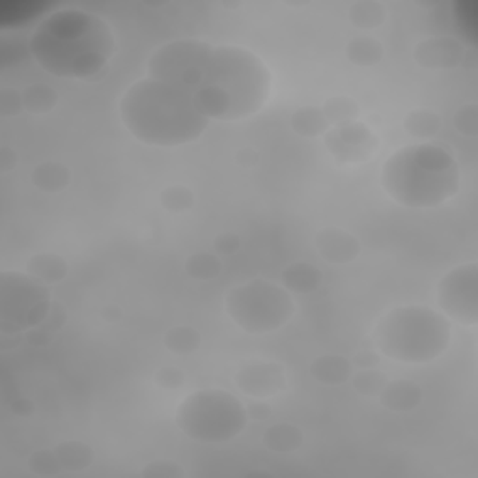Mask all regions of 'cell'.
<instances>
[{
  "instance_id": "obj_1",
  "label": "cell",
  "mask_w": 478,
  "mask_h": 478,
  "mask_svg": "<svg viewBox=\"0 0 478 478\" xmlns=\"http://www.w3.org/2000/svg\"><path fill=\"white\" fill-rule=\"evenodd\" d=\"M30 55L47 74L60 79H94L116 52L111 25L98 13L60 8L47 13L28 40Z\"/></svg>"
},
{
  "instance_id": "obj_42",
  "label": "cell",
  "mask_w": 478,
  "mask_h": 478,
  "mask_svg": "<svg viewBox=\"0 0 478 478\" xmlns=\"http://www.w3.org/2000/svg\"><path fill=\"white\" fill-rule=\"evenodd\" d=\"M353 366L359 368V370H364V368H376L380 364V356L374 351L370 349H363L359 353H356V357L351 359Z\"/></svg>"
},
{
  "instance_id": "obj_10",
  "label": "cell",
  "mask_w": 478,
  "mask_h": 478,
  "mask_svg": "<svg viewBox=\"0 0 478 478\" xmlns=\"http://www.w3.org/2000/svg\"><path fill=\"white\" fill-rule=\"evenodd\" d=\"M437 305L441 314L466 327L478 324V263L456 265L437 282Z\"/></svg>"
},
{
  "instance_id": "obj_41",
  "label": "cell",
  "mask_w": 478,
  "mask_h": 478,
  "mask_svg": "<svg viewBox=\"0 0 478 478\" xmlns=\"http://www.w3.org/2000/svg\"><path fill=\"white\" fill-rule=\"evenodd\" d=\"M55 339V334L42 329V327H32L28 331H25V341L34 346V348H45Z\"/></svg>"
},
{
  "instance_id": "obj_40",
  "label": "cell",
  "mask_w": 478,
  "mask_h": 478,
  "mask_svg": "<svg viewBox=\"0 0 478 478\" xmlns=\"http://www.w3.org/2000/svg\"><path fill=\"white\" fill-rule=\"evenodd\" d=\"M241 249V238L236 232H221L214 239V253L219 256H232Z\"/></svg>"
},
{
  "instance_id": "obj_17",
  "label": "cell",
  "mask_w": 478,
  "mask_h": 478,
  "mask_svg": "<svg viewBox=\"0 0 478 478\" xmlns=\"http://www.w3.org/2000/svg\"><path fill=\"white\" fill-rule=\"evenodd\" d=\"M324 273L310 262H294L280 275V285L290 294L309 295L322 286Z\"/></svg>"
},
{
  "instance_id": "obj_25",
  "label": "cell",
  "mask_w": 478,
  "mask_h": 478,
  "mask_svg": "<svg viewBox=\"0 0 478 478\" xmlns=\"http://www.w3.org/2000/svg\"><path fill=\"white\" fill-rule=\"evenodd\" d=\"M348 17L359 30H376L387 21V8L380 0H357L349 6Z\"/></svg>"
},
{
  "instance_id": "obj_8",
  "label": "cell",
  "mask_w": 478,
  "mask_h": 478,
  "mask_svg": "<svg viewBox=\"0 0 478 478\" xmlns=\"http://www.w3.org/2000/svg\"><path fill=\"white\" fill-rule=\"evenodd\" d=\"M52 305L49 286L27 271L0 273V331L21 334L38 327Z\"/></svg>"
},
{
  "instance_id": "obj_7",
  "label": "cell",
  "mask_w": 478,
  "mask_h": 478,
  "mask_svg": "<svg viewBox=\"0 0 478 478\" xmlns=\"http://www.w3.org/2000/svg\"><path fill=\"white\" fill-rule=\"evenodd\" d=\"M224 312L241 331L268 334L285 327L295 314L292 294L277 282L255 278L230 290Z\"/></svg>"
},
{
  "instance_id": "obj_37",
  "label": "cell",
  "mask_w": 478,
  "mask_h": 478,
  "mask_svg": "<svg viewBox=\"0 0 478 478\" xmlns=\"http://www.w3.org/2000/svg\"><path fill=\"white\" fill-rule=\"evenodd\" d=\"M25 111V105H23V92L15 90V88H3L0 90V118H13V116H20L21 113Z\"/></svg>"
},
{
  "instance_id": "obj_35",
  "label": "cell",
  "mask_w": 478,
  "mask_h": 478,
  "mask_svg": "<svg viewBox=\"0 0 478 478\" xmlns=\"http://www.w3.org/2000/svg\"><path fill=\"white\" fill-rule=\"evenodd\" d=\"M452 123H454V129L462 137H469V138L478 137V107L476 105L469 103V105H464V107H459L452 116Z\"/></svg>"
},
{
  "instance_id": "obj_6",
  "label": "cell",
  "mask_w": 478,
  "mask_h": 478,
  "mask_svg": "<svg viewBox=\"0 0 478 478\" xmlns=\"http://www.w3.org/2000/svg\"><path fill=\"white\" fill-rule=\"evenodd\" d=\"M176 424L192 441L223 445L241 435L249 424L247 407L232 393L221 388H202L182 400Z\"/></svg>"
},
{
  "instance_id": "obj_3",
  "label": "cell",
  "mask_w": 478,
  "mask_h": 478,
  "mask_svg": "<svg viewBox=\"0 0 478 478\" xmlns=\"http://www.w3.org/2000/svg\"><path fill=\"white\" fill-rule=\"evenodd\" d=\"M270 94L271 72L256 52L241 45H217L192 96L209 121H236L256 114Z\"/></svg>"
},
{
  "instance_id": "obj_33",
  "label": "cell",
  "mask_w": 478,
  "mask_h": 478,
  "mask_svg": "<svg viewBox=\"0 0 478 478\" xmlns=\"http://www.w3.org/2000/svg\"><path fill=\"white\" fill-rule=\"evenodd\" d=\"M28 469L36 476L43 478L59 476L64 471L55 449H40L36 452H32L28 458Z\"/></svg>"
},
{
  "instance_id": "obj_29",
  "label": "cell",
  "mask_w": 478,
  "mask_h": 478,
  "mask_svg": "<svg viewBox=\"0 0 478 478\" xmlns=\"http://www.w3.org/2000/svg\"><path fill=\"white\" fill-rule=\"evenodd\" d=\"M322 111L331 123V128H341L359 118V105L349 96H333L325 99Z\"/></svg>"
},
{
  "instance_id": "obj_13",
  "label": "cell",
  "mask_w": 478,
  "mask_h": 478,
  "mask_svg": "<svg viewBox=\"0 0 478 478\" xmlns=\"http://www.w3.org/2000/svg\"><path fill=\"white\" fill-rule=\"evenodd\" d=\"M466 51V43L454 36H432L415 45L413 59L428 72H452L462 67Z\"/></svg>"
},
{
  "instance_id": "obj_36",
  "label": "cell",
  "mask_w": 478,
  "mask_h": 478,
  "mask_svg": "<svg viewBox=\"0 0 478 478\" xmlns=\"http://www.w3.org/2000/svg\"><path fill=\"white\" fill-rule=\"evenodd\" d=\"M143 478H185V471L172 459H153L140 471Z\"/></svg>"
},
{
  "instance_id": "obj_43",
  "label": "cell",
  "mask_w": 478,
  "mask_h": 478,
  "mask_svg": "<svg viewBox=\"0 0 478 478\" xmlns=\"http://www.w3.org/2000/svg\"><path fill=\"white\" fill-rule=\"evenodd\" d=\"M12 413L20 419H28L36 413V404L28 398H15L12 402Z\"/></svg>"
},
{
  "instance_id": "obj_31",
  "label": "cell",
  "mask_w": 478,
  "mask_h": 478,
  "mask_svg": "<svg viewBox=\"0 0 478 478\" xmlns=\"http://www.w3.org/2000/svg\"><path fill=\"white\" fill-rule=\"evenodd\" d=\"M47 4L42 3H4L0 6V25L3 28L23 25L32 17H36Z\"/></svg>"
},
{
  "instance_id": "obj_24",
  "label": "cell",
  "mask_w": 478,
  "mask_h": 478,
  "mask_svg": "<svg viewBox=\"0 0 478 478\" xmlns=\"http://www.w3.org/2000/svg\"><path fill=\"white\" fill-rule=\"evenodd\" d=\"M443 126V120L439 113L428 109V107H419L405 114L404 118V129L405 133L419 138L420 143H428L430 138H434Z\"/></svg>"
},
{
  "instance_id": "obj_22",
  "label": "cell",
  "mask_w": 478,
  "mask_h": 478,
  "mask_svg": "<svg viewBox=\"0 0 478 478\" xmlns=\"http://www.w3.org/2000/svg\"><path fill=\"white\" fill-rule=\"evenodd\" d=\"M290 126L295 135L305 138L322 137L331 129V123L327 121L322 107H314V105L299 107L290 118Z\"/></svg>"
},
{
  "instance_id": "obj_5",
  "label": "cell",
  "mask_w": 478,
  "mask_h": 478,
  "mask_svg": "<svg viewBox=\"0 0 478 478\" xmlns=\"http://www.w3.org/2000/svg\"><path fill=\"white\" fill-rule=\"evenodd\" d=\"M381 356L404 364L437 361L452 341V324L427 305H402L385 312L372 331Z\"/></svg>"
},
{
  "instance_id": "obj_15",
  "label": "cell",
  "mask_w": 478,
  "mask_h": 478,
  "mask_svg": "<svg viewBox=\"0 0 478 478\" xmlns=\"http://www.w3.org/2000/svg\"><path fill=\"white\" fill-rule=\"evenodd\" d=\"M380 402L388 411L407 413L413 411L422 404V388L411 380H395L387 381L383 391L380 393Z\"/></svg>"
},
{
  "instance_id": "obj_45",
  "label": "cell",
  "mask_w": 478,
  "mask_h": 478,
  "mask_svg": "<svg viewBox=\"0 0 478 478\" xmlns=\"http://www.w3.org/2000/svg\"><path fill=\"white\" fill-rule=\"evenodd\" d=\"M247 415H249V420H265L271 417V407L263 402H255L249 407H247Z\"/></svg>"
},
{
  "instance_id": "obj_32",
  "label": "cell",
  "mask_w": 478,
  "mask_h": 478,
  "mask_svg": "<svg viewBox=\"0 0 478 478\" xmlns=\"http://www.w3.org/2000/svg\"><path fill=\"white\" fill-rule=\"evenodd\" d=\"M353 383V388L363 396L368 398H378L380 393L383 391V387L387 385L388 378L383 370L376 368H364L359 372H353V376L349 380Z\"/></svg>"
},
{
  "instance_id": "obj_38",
  "label": "cell",
  "mask_w": 478,
  "mask_h": 478,
  "mask_svg": "<svg viewBox=\"0 0 478 478\" xmlns=\"http://www.w3.org/2000/svg\"><path fill=\"white\" fill-rule=\"evenodd\" d=\"M153 380L159 388H165V391H176V388L184 387L185 374L178 366H163L155 372Z\"/></svg>"
},
{
  "instance_id": "obj_30",
  "label": "cell",
  "mask_w": 478,
  "mask_h": 478,
  "mask_svg": "<svg viewBox=\"0 0 478 478\" xmlns=\"http://www.w3.org/2000/svg\"><path fill=\"white\" fill-rule=\"evenodd\" d=\"M159 202H161V206L170 211V214H185V211L192 209L197 197H194V191L191 187L174 184L161 191Z\"/></svg>"
},
{
  "instance_id": "obj_21",
  "label": "cell",
  "mask_w": 478,
  "mask_h": 478,
  "mask_svg": "<svg viewBox=\"0 0 478 478\" xmlns=\"http://www.w3.org/2000/svg\"><path fill=\"white\" fill-rule=\"evenodd\" d=\"M346 59L357 67H374L385 57L383 43L370 36V34H359V36L351 38L346 45Z\"/></svg>"
},
{
  "instance_id": "obj_2",
  "label": "cell",
  "mask_w": 478,
  "mask_h": 478,
  "mask_svg": "<svg viewBox=\"0 0 478 478\" xmlns=\"http://www.w3.org/2000/svg\"><path fill=\"white\" fill-rule=\"evenodd\" d=\"M120 120L138 143L155 148L191 145L209 126L192 92L150 77L133 82L123 92Z\"/></svg>"
},
{
  "instance_id": "obj_48",
  "label": "cell",
  "mask_w": 478,
  "mask_h": 478,
  "mask_svg": "<svg viewBox=\"0 0 478 478\" xmlns=\"http://www.w3.org/2000/svg\"><path fill=\"white\" fill-rule=\"evenodd\" d=\"M476 49L474 47H467L466 55H464V62H462V67L466 69V72H476L478 67V60H476Z\"/></svg>"
},
{
  "instance_id": "obj_46",
  "label": "cell",
  "mask_w": 478,
  "mask_h": 478,
  "mask_svg": "<svg viewBox=\"0 0 478 478\" xmlns=\"http://www.w3.org/2000/svg\"><path fill=\"white\" fill-rule=\"evenodd\" d=\"M236 161L241 165V167H253L258 163V153L253 150V148H241L238 153H236Z\"/></svg>"
},
{
  "instance_id": "obj_27",
  "label": "cell",
  "mask_w": 478,
  "mask_h": 478,
  "mask_svg": "<svg viewBox=\"0 0 478 478\" xmlns=\"http://www.w3.org/2000/svg\"><path fill=\"white\" fill-rule=\"evenodd\" d=\"M184 270L189 278L208 282L217 278L223 273V260L217 253L199 251L185 260Z\"/></svg>"
},
{
  "instance_id": "obj_44",
  "label": "cell",
  "mask_w": 478,
  "mask_h": 478,
  "mask_svg": "<svg viewBox=\"0 0 478 478\" xmlns=\"http://www.w3.org/2000/svg\"><path fill=\"white\" fill-rule=\"evenodd\" d=\"M17 161H20V157H17L15 150H12L10 146L0 148V174L12 172L17 167Z\"/></svg>"
},
{
  "instance_id": "obj_16",
  "label": "cell",
  "mask_w": 478,
  "mask_h": 478,
  "mask_svg": "<svg viewBox=\"0 0 478 478\" xmlns=\"http://www.w3.org/2000/svg\"><path fill=\"white\" fill-rule=\"evenodd\" d=\"M356 372L351 359L341 356V353H325L316 357L310 364V376L320 385L341 387L348 383Z\"/></svg>"
},
{
  "instance_id": "obj_4",
  "label": "cell",
  "mask_w": 478,
  "mask_h": 478,
  "mask_svg": "<svg viewBox=\"0 0 478 478\" xmlns=\"http://www.w3.org/2000/svg\"><path fill=\"white\" fill-rule=\"evenodd\" d=\"M381 187L404 208L434 209L456 197L462 187V168L449 148L417 143L385 159Z\"/></svg>"
},
{
  "instance_id": "obj_18",
  "label": "cell",
  "mask_w": 478,
  "mask_h": 478,
  "mask_svg": "<svg viewBox=\"0 0 478 478\" xmlns=\"http://www.w3.org/2000/svg\"><path fill=\"white\" fill-rule=\"evenodd\" d=\"M27 273L43 282L45 286H55L66 280L69 263L57 253H38L27 262Z\"/></svg>"
},
{
  "instance_id": "obj_47",
  "label": "cell",
  "mask_w": 478,
  "mask_h": 478,
  "mask_svg": "<svg viewBox=\"0 0 478 478\" xmlns=\"http://www.w3.org/2000/svg\"><path fill=\"white\" fill-rule=\"evenodd\" d=\"M121 316H123V310L118 305H105L103 310H101V317H103L105 322H109V324L120 322Z\"/></svg>"
},
{
  "instance_id": "obj_34",
  "label": "cell",
  "mask_w": 478,
  "mask_h": 478,
  "mask_svg": "<svg viewBox=\"0 0 478 478\" xmlns=\"http://www.w3.org/2000/svg\"><path fill=\"white\" fill-rule=\"evenodd\" d=\"M28 57H32L28 42H23L20 38L3 40V45H0V67H3V72H6V69L13 64L27 60Z\"/></svg>"
},
{
  "instance_id": "obj_19",
  "label": "cell",
  "mask_w": 478,
  "mask_h": 478,
  "mask_svg": "<svg viewBox=\"0 0 478 478\" xmlns=\"http://www.w3.org/2000/svg\"><path fill=\"white\" fill-rule=\"evenodd\" d=\"M30 184L45 194H59L72 184V170L59 161H43L32 170Z\"/></svg>"
},
{
  "instance_id": "obj_9",
  "label": "cell",
  "mask_w": 478,
  "mask_h": 478,
  "mask_svg": "<svg viewBox=\"0 0 478 478\" xmlns=\"http://www.w3.org/2000/svg\"><path fill=\"white\" fill-rule=\"evenodd\" d=\"M214 47L199 38H178L157 47L148 60V77L197 92Z\"/></svg>"
},
{
  "instance_id": "obj_11",
  "label": "cell",
  "mask_w": 478,
  "mask_h": 478,
  "mask_svg": "<svg viewBox=\"0 0 478 478\" xmlns=\"http://www.w3.org/2000/svg\"><path fill=\"white\" fill-rule=\"evenodd\" d=\"M239 393L255 400H265L286 391V370L277 361L253 359L239 366L234 378Z\"/></svg>"
},
{
  "instance_id": "obj_14",
  "label": "cell",
  "mask_w": 478,
  "mask_h": 478,
  "mask_svg": "<svg viewBox=\"0 0 478 478\" xmlns=\"http://www.w3.org/2000/svg\"><path fill=\"white\" fill-rule=\"evenodd\" d=\"M314 249L327 263L346 265L359 258L361 243L341 226H324L314 236Z\"/></svg>"
},
{
  "instance_id": "obj_26",
  "label": "cell",
  "mask_w": 478,
  "mask_h": 478,
  "mask_svg": "<svg viewBox=\"0 0 478 478\" xmlns=\"http://www.w3.org/2000/svg\"><path fill=\"white\" fill-rule=\"evenodd\" d=\"M163 344L174 356L185 357L192 356L194 351H199L202 344V334L191 325H176L165 333Z\"/></svg>"
},
{
  "instance_id": "obj_49",
  "label": "cell",
  "mask_w": 478,
  "mask_h": 478,
  "mask_svg": "<svg viewBox=\"0 0 478 478\" xmlns=\"http://www.w3.org/2000/svg\"><path fill=\"white\" fill-rule=\"evenodd\" d=\"M249 476H271L270 471H263V469H255L249 473Z\"/></svg>"
},
{
  "instance_id": "obj_39",
  "label": "cell",
  "mask_w": 478,
  "mask_h": 478,
  "mask_svg": "<svg viewBox=\"0 0 478 478\" xmlns=\"http://www.w3.org/2000/svg\"><path fill=\"white\" fill-rule=\"evenodd\" d=\"M66 324H67V309L62 303H59V301H52L45 320L38 327H42L52 334H57L59 331H62L66 327Z\"/></svg>"
},
{
  "instance_id": "obj_12",
  "label": "cell",
  "mask_w": 478,
  "mask_h": 478,
  "mask_svg": "<svg viewBox=\"0 0 478 478\" xmlns=\"http://www.w3.org/2000/svg\"><path fill=\"white\" fill-rule=\"evenodd\" d=\"M325 145L339 163H361L376 152V138L366 123L356 120L341 128H331Z\"/></svg>"
},
{
  "instance_id": "obj_20",
  "label": "cell",
  "mask_w": 478,
  "mask_h": 478,
  "mask_svg": "<svg viewBox=\"0 0 478 478\" xmlns=\"http://www.w3.org/2000/svg\"><path fill=\"white\" fill-rule=\"evenodd\" d=\"M303 430L294 422H275L263 432V445L277 454H290L303 445Z\"/></svg>"
},
{
  "instance_id": "obj_23",
  "label": "cell",
  "mask_w": 478,
  "mask_h": 478,
  "mask_svg": "<svg viewBox=\"0 0 478 478\" xmlns=\"http://www.w3.org/2000/svg\"><path fill=\"white\" fill-rule=\"evenodd\" d=\"M55 452L60 459V466L64 471L79 473L90 467L94 464V449L84 441L79 439H67L59 443Z\"/></svg>"
},
{
  "instance_id": "obj_28",
  "label": "cell",
  "mask_w": 478,
  "mask_h": 478,
  "mask_svg": "<svg viewBox=\"0 0 478 478\" xmlns=\"http://www.w3.org/2000/svg\"><path fill=\"white\" fill-rule=\"evenodd\" d=\"M23 105L25 111L30 114H47L52 109H57L59 94L52 86L36 82L30 84L23 90Z\"/></svg>"
}]
</instances>
